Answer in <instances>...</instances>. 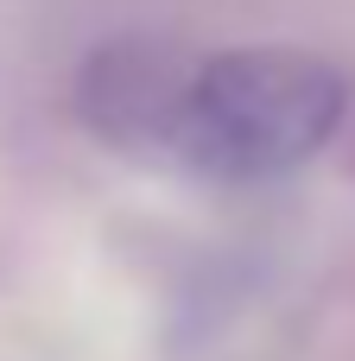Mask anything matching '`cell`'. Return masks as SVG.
Listing matches in <instances>:
<instances>
[{"label": "cell", "mask_w": 355, "mask_h": 361, "mask_svg": "<svg viewBox=\"0 0 355 361\" xmlns=\"http://www.w3.org/2000/svg\"><path fill=\"white\" fill-rule=\"evenodd\" d=\"M349 114V76L305 44H235L184 63L165 121V165L216 184L305 171Z\"/></svg>", "instance_id": "1"}, {"label": "cell", "mask_w": 355, "mask_h": 361, "mask_svg": "<svg viewBox=\"0 0 355 361\" xmlns=\"http://www.w3.org/2000/svg\"><path fill=\"white\" fill-rule=\"evenodd\" d=\"M184 63L191 57H178V51H165L152 38H108V44H95L83 57L70 108L102 146L133 152V159H159Z\"/></svg>", "instance_id": "2"}]
</instances>
